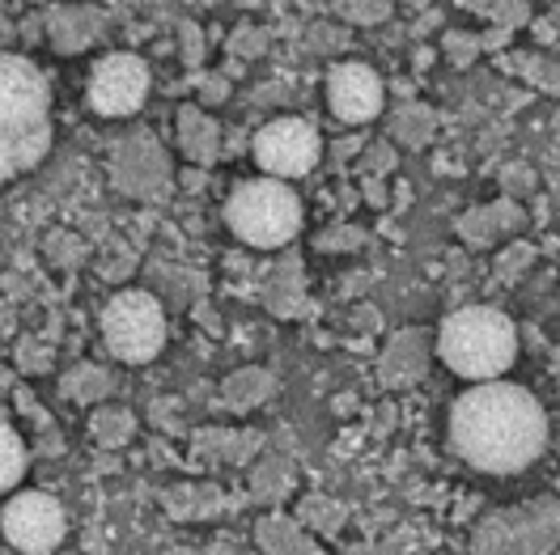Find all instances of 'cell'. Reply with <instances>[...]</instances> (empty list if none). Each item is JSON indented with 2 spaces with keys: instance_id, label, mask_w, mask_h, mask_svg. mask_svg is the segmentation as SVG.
<instances>
[{
  "instance_id": "1",
  "label": "cell",
  "mask_w": 560,
  "mask_h": 555,
  "mask_svg": "<svg viewBox=\"0 0 560 555\" xmlns=\"http://www.w3.org/2000/svg\"><path fill=\"white\" fill-rule=\"evenodd\" d=\"M548 446L539 399L514 382H480L451 403V450L489 475L526 471Z\"/></svg>"
},
{
  "instance_id": "2",
  "label": "cell",
  "mask_w": 560,
  "mask_h": 555,
  "mask_svg": "<svg viewBox=\"0 0 560 555\" xmlns=\"http://www.w3.org/2000/svg\"><path fill=\"white\" fill-rule=\"evenodd\" d=\"M51 149V85L26 56L0 51V187Z\"/></svg>"
},
{
  "instance_id": "3",
  "label": "cell",
  "mask_w": 560,
  "mask_h": 555,
  "mask_svg": "<svg viewBox=\"0 0 560 555\" xmlns=\"http://www.w3.org/2000/svg\"><path fill=\"white\" fill-rule=\"evenodd\" d=\"M438 356L467 382H497L518 356V327L492 306H463L438 331Z\"/></svg>"
},
{
  "instance_id": "4",
  "label": "cell",
  "mask_w": 560,
  "mask_h": 555,
  "mask_svg": "<svg viewBox=\"0 0 560 555\" xmlns=\"http://www.w3.org/2000/svg\"><path fill=\"white\" fill-rule=\"evenodd\" d=\"M225 225L234 238L255 250H280L302 229V200L280 178H246L225 200Z\"/></svg>"
},
{
  "instance_id": "5",
  "label": "cell",
  "mask_w": 560,
  "mask_h": 555,
  "mask_svg": "<svg viewBox=\"0 0 560 555\" xmlns=\"http://www.w3.org/2000/svg\"><path fill=\"white\" fill-rule=\"evenodd\" d=\"M103 340L115 361L144 365L166 347V310L149 288H124L103 306Z\"/></svg>"
},
{
  "instance_id": "6",
  "label": "cell",
  "mask_w": 560,
  "mask_h": 555,
  "mask_svg": "<svg viewBox=\"0 0 560 555\" xmlns=\"http://www.w3.org/2000/svg\"><path fill=\"white\" fill-rule=\"evenodd\" d=\"M560 543V500L539 496L476 526V555H544Z\"/></svg>"
},
{
  "instance_id": "7",
  "label": "cell",
  "mask_w": 560,
  "mask_h": 555,
  "mask_svg": "<svg viewBox=\"0 0 560 555\" xmlns=\"http://www.w3.org/2000/svg\"><path fill=\"white\" fill-rule=\"evenodd\" d=\"M250 153H255V166L268 174V178H302L318 166L323 157V140L311 119H298V115H280L272 123H264L255 140H250Z\"/></svg>"
},
{
  "instance_id": "8",
  "label": "cell",
  "mask_w": 560,
  "mask_h": 555,
  "mask_svg": "<svg viewBox=\"0 0 560 555\" xmlns=\"http://www.w3.org/2000/svg\"><path fill=\"white\" fill-rule=\"evenodd\" d=\"M0 534L22 555H51L69 534V513L47 492H18L0 513Z\"/></svg>"
},
{
  "instance_id": "9",
  "label": "cell",
  "mask_w": 560,
  "mask_h": 555,
  "mask_svg": "<svg viewBox=\"0 0 560 555\" xmlns=\"http://www.w3.org/2000/svg\"><path fill=\"white\" fill-rule=\"evenodd\" d=\"M149 90H153L149 64L132 51H115V56L94 64L85 98L94 106V115H103V119H128L144 106Z\"/></svg>"
},
{
  "instance_id": "10",
  "label": "cell",
  "mask_w": 560,
  "mask_h": 555,
  "mask_svg": "<svg viewBox=\"0 0 560 555\" xmlns=\"http://www.w3.org/2000/svg\"><path fill=\"white\" fill-rule=\"evenodd\" d=\"M110 182L132 200H158L171 182V157L153 132H128L110 153Z\"/></svg>"
},
{
  "instance_id": "11",
  "label": "cell",
  "mask_w": 560,
  "mask_h": 555,
  "mask_svg": "<svg viewBox=\"0 0 560 555\" xmlns=\"http://www.w3.org/2000/svg\"><path fill=\"white\" fill-rule=\"evenodd\" d=\"M386 103V85L383 76L361 64V60H345V64H331L327 72V106L340 123H370L383 115Z\"/></svg>"
},
{
  "instance_id": "12",
  "label": "cell",
  "mask_w": 560,
  "mask_h": 555,
  "mask_svg": "<svg viewBox=\"0 0 560 555\" xmlns=\"http://www.w3.org/2000/svg\"><path fill=\"white\" fill-rule=\"evenodd\" d=\"M523 225H526L523 204L510 200V196H497L492 204H476V209L463 212L455 221V234L467 246H492L497 238H505V234H518Z\"/></svg>"
},
{
  "instance_id": "13",
  "label": "cell",
  "mask_w": 560,
  "mask_h": 555,
  "mask_svg": "<svg viewBox=\"0 0 560 555\" xmlns=\"http://www.w3.org/2000/svg\"><path fill=\"white\" fill-rule=\"evenodd\" d=\"M43 26H47V43L60 56H77V51H85L94 38L103 35L106 17L103 9H94V4H56Z\"/></svg>"
},
{
  "instance_id": "14",
  "label": "cell",
  "mask_w": 560,
  "mask_h": 555,
  "mask_svg": "<svg viewBox=\"0 0 560 555\" xmlns=\"http://www.w3.org/2000/svg\"><path fill=\"white\" fill-rule=\"evenodd\" d=\"M178 149L196 170H209L221 157V123L200 103L178 106Z\"/></svg>"
},
{
  "instance_id": "15",
  "label": "cell",
  "mask_w": 560,
  "mask_h": 555,
  "mask_svg": "<svg viewBox=\"0 0 560 555\" xmlns=\"http://www.w3.org/2000/svg\"><path fill=\"white\" fill-rule=\"evenodd\" d=\"M424 369H429V335L424 331H399L378 361L383 386H412L424 378Z\"/></svg>"
},
{
  "instance_id": "16",
  "label": "cell",
  "mask_w": 560,
  "mask_h": 555,
  "mask_svg": "<svg viewBox=\"0 0 560 555\" xmlns=\"http://www.w3.org/2000/svg\"><path fill=\"white\" fill-rule=\"evenodd\" d=\"M264 302H268V310L280 314V318L302 314V306H306V284H302V263H298V255H284L277 268H272L268 288H264Z\"/></svg>"
},
{
  "instance_id": "17",
  "label": "cell",
  "mask_w": 560,
  "mask_h": 555,
  "mask_svg": "<svg viewBox=\"0 0 560 555\" xmlns=\"http://www.w3.org/2000/svg\"><path fill=\"white\" fill-rule=\"evenodd\" d=\"M485 17H489V31H485V51H501L514 31L530 26V0H471Z\"/></svg>"
},
{
  "instance_id": "18",
  "label": "cell",
  "mask_w": 560,
  "mask_h": 555,
  "mask_svg": "<svg viewBox=\"0 0 560 555\" xmlns=\"http://www.w3.org/2000/svg\"><path fill=\"white\" fill-rule=\"evenodd\" d=\"M386 132H390V144L429 149V140L438 132V115H433V106H424V103H404L386 119Z\"/></svg>"
},
{
  "instance_id": "19",
  "label": "cell",
  "mask_w": 560,
  "mask_h": 555,
  "mask_svg": "<svg viewBox=\"0 0 560 555\" xmlns=\"http://www.w3.org/2000/svg\"><path fill=\"white\" fill-rule=\"evenodd\" d=\"M255 534H259V547H264L268 555H323V552H315V543L302 534L298 521L280 518V513L259 521Z\"/></svg>"
},
{
  "instance_id": "20",
  "label": "cell",
  "mask_w": 560,
  "mask_h": 555,
  "mask_svg": "<svg viewBox=\"0 0 560 555\" xmlns=\"http://www.w3.org/2000/svg\"><path fill=\"white\" fill-rule=\"evenodd\" d=\"M277 390L272 382V374L268 369H238V374H230L225 386H221V399H225V408H234V412H246V408H259L268 394Z\"/></svg>"
},
{
  "instance_id": "21",
  "label": "cell",
  "mask_w": 560,
  "mask_h": 555,
  "mask_svg": "<svg viewBox=\"0 0 560 555\" xmlns=\"http://www.w3.org/2000/svg\"><path fill=\"white\" fill-rule=\"evenodd\" d=\"M505 69L514 76H526L535 90H548L552 98H560V60H548V56H535V51H518L505 60Z\"/></svg>"
},
{
  "instance_id": "22",
  "label": "cell",
  "mask_w": 560,
  "mask_h": 555,
  "mask_svg": "<svg viewBox=\"0 0 560 555\" xmlns=\"http://www.w3.org/2000/svg\"><path fill=\"white\" fill-rule=\"evenodd\" d=\"M26 475V446L22 437L0 420V492H13Z\"/></svg>"
},
{
  "instance_id": "23",
  "label": "cell",
  "mask_w": 560,
  "mask_h": 555,
  "mask_svg": "<svg viewBox=\"0 0 560 555\" xmlns=\"http://www.w3.org/2000/svg\"><path fill=\"white\" fill-rule=\"evenodd\" d=\"M331 9L349 22V26H378L390 17L395 0H331Z\"/></svg>"
},
{
  "instance_id": "24",
  "label": "cell",
  "mask_w": 560,
  "mask_h": 555,
  "mask_svg": "<svg viewBox=\"0 0 560 555\" xmlns=\"http://www.w3.org/2000/svg\"><path fill=\"white\" fill-rule=\"evenodd\" d=\"M497 178H501V196H510V200H526L539 187V174H535V166H526V162H505L497 170Z\"/></svg>"
},
{
  "instance_id": "25",
  "label": "cell",
  "mask_w": 560,
  "mask_h": 555,
  "mask_svg": "<svg viewBox=\"0 0 560 555\" xmlns=\"http://www.w3.org/2000/svg\"><path fill=\"white\" fill-rule=\"evenodd\" d=\"M110 390V374H103V369H94V365H81L77 374H69L65 378V394H72V399H98V394H106Z\"/></svg>"
},
{
  "instance_id": "26",
  "label": "cell",
  "mask_w": 560,
  "mask_h": 555,
  "mask_svg": "<svg viewBox=\"0 0 560 555\" xmlns=\"http://www.w3.org/2000/svg\"><path fill=\"white\" fill-rule=\"evenodd\" d=\"M442 47H446V60H451L455 69H467V64H476V56L485 51V38L471 35V31H446Z\"/></svg>"
},
{
  "instance_id": "27",
  "label": "cell",
  "mask_w": 560,
  "mask_h": 555,
  "mask_svg": "<svg viewBox=\"0 0 560 555\" xmlns=\"http://www.w3.org/2000/svg\"><path fill=\"white\" fill-rule=\"evenodd\" d=\"M90 428H94V437H98L103 446H119V441L132 433V416H128L124 408H103Z\"/></svg>"
},
{
  "instance_id": "28",
  "label": "cell",
  "mask_w": 560,
  "mask_h": 555,
  "mask_svg": "<svg viewBox=\"0 0 560 555\" xmlns=\"http://www.w3.org/2000/svg\"><path fill=\"white\" fill-rule=\"evenodd\" d=\"M535 263V246L530 243H514L501 250V259H497V280H505V284H514V280L523 276L526 268Z\"/></svg>"
},
{
  "instance_id": "29",
  "label": "cell",
  "mask_w": 560,
  "mask_h": 555,
  "mask_svg": "<svg viewBox=\"0 0 560 555\" xmlns=\"http://www.w3.org/2000/svg\"><path fill=\"white\" fill-rule=\"evenodd\" d=\"M395 144L390 140H374V144H365V153H361V170H365V178H386V174L395 170Z\"/></svg>"
},
{
  "instance_id": "30",
  "label": "cell",
  "mask_w": 560,
  "mask_h": 555,
  "mask_svg": "<svg viewBox=\"0 0 560 555\" xmlns=\"http://www.w3.org/2000/svg\"><path fill=\"white\" fill-rule=\"evenodd\" d=\"M264 51H268V31H259V26H238L230 35V56H238V60H255Z\"/></svg>"
},
{
  "instance_id": "31",
  "label": "cell",
  "mask_w": 560,
  "mask_h": 555,
  "mask_svg": "<svg viewBox=\"0 0 560 555\" xmlns=\"http://www.w3.org/2000/svg\"><path fill=\"white\" fill-rule=\"evenodd\" d=\"M306 38H311L315 51H340V47L349 43V31H345V26H331V22H315Z\"/></svg>"
},
{
  "instance_id": "32",
  "label": "cell",
  "mask_w": 560,
  "mask_h": 555,
  "mask_svg": "<svg viewBox=\"0 0 560 555\" xmlns=\"http://www.w3.org/2000/svg\"><path fill=\"white\" fill-rule=\"evenodd\" d=\"M365 243V234L361 229H352V225H340V229H327V234H318L315 246L318 250H352V246Z\"/></svg>"
},
{
  "instance_id": "33",
  "label": "cell",
  "mask_w": 560,
  "mask_h": 555,
  "mask_svg": "<svg viewBox=\"0 0 560 555\" xmlns=\"http://www.w3.org/2000/svg\"><path fill=\"white\" fill-rule=\"evenodd\" d=\"M205 60V31L196 22H183V64H200Z\"/></svg>"
},
{
  "instance_id": "34",
  "label": "cell",
  "mask_w": 560,
  "mask_h": 555,
  "mask_svg": "<svg viewBox=\"0 0 560 555\" xmlns=\"http://www.w3.org/2000/svg\"><path fill=\"white\" fill-rule=\"evenodd\" d=\"M302 518L315 521L318 530H336V526H340V509L327 505V500H306V505H302Z\"/></svg>"
},
{
  "instance_id": "35",
  "label": "cell",
  "mask_w": 560,
  "mask_h": 555,
  "mask_svg": "<svg viewBox=\"0 0 560 555\" xmlns=\"http://www.w3.org/2000/svg\"><path fill=\"white\" fill-rule=\"evenodd\" d=\"M230 98V76L225 72H209L205 81H200V103L205 106H217Z\"/></svg>"
},
{
  "instance_id": "36",
  "label": "cell",
  "mask_w": 560,
  "mask_h": 555,
  "mask_svg": "<svg viewBox=\"0 0 560 555\" xmlns=\"http://www.w3.org/2000/svg\"><path fill=\"white\" fill-rule=\"evenodd\" d=\"M535 38H539V43H557L560 38V9L535 22Z\"/></svg>"
},
{
  "instance_id": "37",
  "label": "cell",
  "mask_w": 560,
  "mask_h": 555,
  "mask_svg": "<svg viewBox=\"0 0 560 555\" xmlns=\"http://www.w3.org/2000/svg\"><path fill=\"white\" fill-rule=\"evenodd\" d=\"M361 144H365L361 137H349V140H340V144H336L331 153H336V162H349V157L357 153V149H361Z\"/></svg>"
},
{
  "instance_id": "38",
  "label": "cell",
  "mask_w": 560,
  "mask_h": 555,
  "mask_svg": "<svg viewBox=\"0 0 560 555\" xmlns=\"http://www.w3.org/2000/svg\"><path fill=\"white\" fill-rule=\"evenodd\" d=\"M365 196H370V204H378V209H383V204H386L383 178H365Z\"/></svg>"
}]
</instances>
